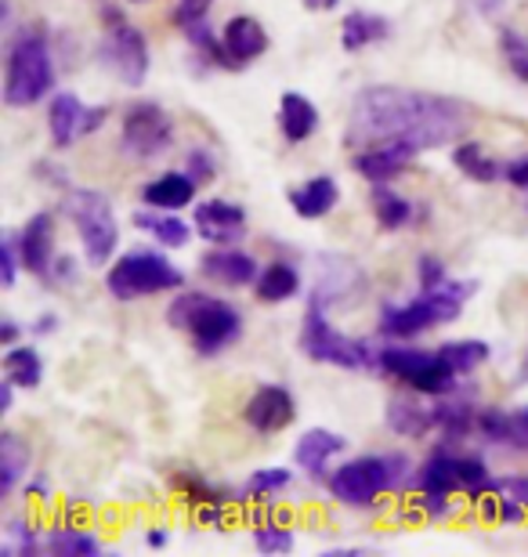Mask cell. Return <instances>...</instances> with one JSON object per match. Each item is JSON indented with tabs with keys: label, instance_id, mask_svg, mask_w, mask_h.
I'll list each match as a JSON object with an SVG mask.
<instances>
[{
	"label": "cell",
	"instance_id": "60d3db41",
	"mask_svg": "<svg viewBox=\"0 0 528 557\" xmlns=\"http://www.w3.org/2000/svg\"><path fill=\"white\" fill-rule=\"evenodd\" d=\"M500 48H503V54H507L511 73L518 76L521 84H528V40L521 37L518 29H503Z\"/></svg>",
	"mask_w": 528,
	"mask_h": 557
},
{
	"label": "cell",
	"instance_id": "4dcf8cb0",
	"mask_svg": "<svg viewBox=\"0 0 528 557\" xmlns=\"http://www.w3.org/2000/svg\"><path fill=\"white\" fill-rule=\"evenodd\" d=\"M4 376L15 387H26V392L40 387L44 359L37 355V348H33V344H11V348L4 351Z\"/></svg>",
	"mask_w": 528,
	"mask_h": 557
},
{
	"label": "cell",
	"instance_id": "30bf717a",
	"mask_svg": "<svg viewBox=\"0 0 528 557\" xmlns=\"http://www.w3.org/2000/svg\"><path fill=\"white\" fill-rule=\"evenodd\" d=\"M174 116L156 102H131L120 120V152L134 163H152L174 149Z\"/></svg>",
	"mask_w": 528,
	"mask_h": 557
},
{
	"label": "cell",
	"instance_id": "3957f363",
	"mask_svg": "<svg viewBox=\"0 0 528 557\" xmlns=\"http://www.w3.org/2000/svg\"><path fill=\"white\" fill-rule=\"evenodd\" d=\"M475 289H478L475 278H453V275L438 286H420L417 297L384 305V311H380V333L391 341H409L431 326H445V322H453L467 308Z\"/></svg>",
	"mask_w": 528,
	"mask_h": 557
},
{
	"label": "cell",
	"instance_id": "94428289",
	"mask_svg": "<svg viewBox=\"0 0 528 557\" xmlns=\"http://www.w3.org/2000/svg\"><path fill=\"white\" fill-rule=\"evenodd\" d=\"M518 381H521V384L528 381V359H525V366H521V373H518Z\"/></svg>",
	"mask_w": 528,
	"mask_h": 557
},
{
	"label": "cell",
	"instance_id": "8fae6325",
	"mask_svg": "<svg viewBox=\"0 0 528 557\" xmlns=\"http://www.w3.org/2000/svg\"><path fill=\"white\" fill-rule=\"evenodd\" d=\"M98 62L120 84L142 87L145 76H149V40H145V33L138 26L116 18L102 33V40H98Z\"/></svg>",
	"mask_w": 528,
	"mask_h": 557
},
{
	"label": "cell",
	"instance_id": "d4e9b609",
	"mask_svg": "<svg viewBox=\"0 0 528 557\" xmlns=\"http://www.w3.org/2000/svg\"><path fill=\"white\" fill-rule=\"evenodd\" d=\"M134 225L149 232L160 247H171V250H182L185 243L193 239V228H196L177 218V210H156V207L134 210Z\"/></svg>",
	"mask_w": 528,
	"mask_h": 557
},
{
	"label": "cell",
	"instance_id": "d6986e66",
	"mask_svg": "<svg viewBox=\"0 0 528 557\" xmlns=\"http://www.w3.org/2000/svg\"><path fill=\"white\" fill-rule=\"evenodd\" d=\"M221 40L224 54H229V70H243L268 51V29L254 15H235L224 22Z\"/></svg>",
	"mask_w": 528,
	"mask_h": 557
},
{
	"label": "cell",
	"instance_id": "2e32d148",
	"mask_svg": "<svg viewBox=\"0 0 528 557\" xmlns=\"http://www.w3.org/2000/svg\"><path fill=\"white\" fill-rule=\"evenodd\" d=\"M417 493H464V453L453 449V442H442L417 467Z\"/></svg>",
	"mask_w": 528,
	"mask_h": 557
},
{
	"label": "cell",
	"instance_id": "52a82bcc",
	"mask_svg": "<svg viewBox=\"0 0 528 557\" xmlns=\"http://www.w3.org/2000/svg\"><path fill=\"white\" fill-rule=\"evenodd\" d=\"M326 308L319 297L308 300L305 322H300V351L311 362L336 366V370H377L380 359V344L363 341V337H347V333L333 330V322L326 319Z\"/></svg>",
	"mask_w": 528,
	"mask_h": 557
},
{
	"label": "cell",
	"instance_id": "44dd1931",
	"mask_svg": "<svg viewBox=\"0 0 528 557\" xmlns=\"http://www.w3.org/2000/svg\"><path fill=\"white\" fill-rule=\"evenodd\" d=\"M344 449H347L344 434L326 431V428H311V431L300 434V442H297V449H294V460H297V467L308 478H322L333 456H341Z\"/></svg>",
	"mask_w": 528,
	"mask_h": 557
},
{
	"label": "cell",
	"instance_id": "f5cc1de1",
	"mask_svg": "<svg viewBox=\"0 0 528 557\" xmlns=\"http://www.w3.org/2000/svg\"><path fill=\"white\" fill-rule=\"evenodd\" d=\"M73 275H76V264H73V258H59V261H54L51 283H70Z\"/></svg>",
	"mask_w": 528,
	"mask_h": 557
},
{
	"label": "cell",
	"instance_id": "9c48e42d",
	"mask_svg": "<svg viewBox=\"0 0 528 557\" xmlns=\"http://www.w3.org/2000/svg\"><path fill=\"white\" fill-rule=\"evenodd\" d=\"M377 373L395 376V381L409 384L420 395H449L459 384V376L449 370V362L442 359V351H427V348H409V344H380V359Z\"/></svg>",
	"mask_w": 528,
	"mask_h": 557
},
{
	"label": "cell",
	"instance_id": "816d5d0a",
	"mask_svg": "<svg viewBox=\"0 0 528 557\" xmlns=\"http://www.w3.org/2000/svg\"><path fill=\"white\" fill-rule=\"evenodd\" d=\"M449 272H445V264L431 258V253H423L420 258V286H438V283H445Z\"/></svg>",
	"mask_w": 528,
	"mask_h": 557
},
{
	"label": "cell",
	"instance_id": "f1b7e54d",
	"mask_svg": "<svg viewBox=\"0 0 528 557\" xmlns=\"http://www.w3.org/2000/svg\"><path fill=\"white\" fill-rule=\"evenodd\" d=\"M29 460H33V453L19 434H11V431L0 434V493L4 496L15 493L22 478L29 474Z\"/></svg>",
	"mask_w": 528,
	"mask_h": 557
},
{
	"label": "cell",
	"instance_id": "7bdbcfd3",
	"mask_svg": "<svg viewBox=\"0 0 528 557\" xmlns=\"http://www.w3.org/2000/svg\"><path fill=\"white\" fill-rule=\"evenodd\" d=\"M185 171L196 177L199 185H207L218 177V160H213V152L204 149V145H196L193 152H188V163H185Z\"/></svg>",
	"mask_w": 528,
	"mask_h": 557
},
{
	"label": "cell",
	"instance_id": "680465c9",
	"mask_svg": "<svg viewBox=\"0 0 528 557\" xmlns=\"http://www.w3.org/2000/svg\"><path fill=\"white\" fill-rule=\"evenodd\" d=\"M0 337H4V348H11L19 337V322L15 319H4V326H0Z\"/></svg>",
	"mask_w": 528,
	"mask_h": 557
},
{
	"label": "cell",
	"instance_id": "f35d334b",
	"mask_svg": "<svg viewBox=\"0 0 528 557\" xmlns=\"http://www.w3.org/2000/svg\"><path fill=\"white\" fill-rule=\"evenodd\" d=\"M478 434L489 445H507L511 442V413L507 409H481L478 413Z\"/></svg>",
	"mask_w": 528,
	"mask_h": 557
},
{
	"label": "cell",
	"instance_id": "7402d4cb",
	"mask_svg": "<svg viewBox=\"0 0 528 557\" xmlns=\"http://www.w3.org/2000/svg\"><path fill=\"white\" fill-rule=\"evenodd\" d=\"M319 127H322V116L311 98H305L300 91H286L279 98V131H283V138L290 145L308 141Z\"/></svg>",
	"mask_w": 528,
	"mask_h": 557
},
{
	"label": "cell",
	"instance_id": "c3c4849f",
	"mask_svg": "<svg viewBox=\"0 0 528 557\" xmlns=\"http://www.w3.org/2000/svg\"><path fill=\"white\" fill-rule=\"evenodd\" d=\"M511 449H521V453H528V406H521V409H514L511 413Z\"/></svg>",
	"mask_w": 528,
	"mask_h": 557
},
{
	"label": "cell",
	"instance_id": "11a10c76",
	"mask_svg": "<svg viewBox=\"0 0 528 557\" xmlns=\"http://www.w3.org/2000/svg\"><path fill=\"white\" fill-rule=\"evenodd\" d=\"M26 496H33V499H48L51 496V485H48V478H29V485H26Z\"/></svg>",
	"mask_w": 528,
	"mask_h": 557
},
{
	"label": "cell",
	"instance_id": "6f0895ef",
	"mask_svg": "<svg viewBox=\"0 0 528 557\" xmlns=\"http://www.w3.org/2000/svg\"><path fill=\"white\" fill-rule=\"evenodd\" d=\"M11 406H15V384L8 381H0V413H11Z\"/></svg>",
	"mask_w": 528,
	"mask_h": 557
},
{
	"label": "cell",
	"instance_id": "7dc6e473",
	"mask_svg": "<svg viewBox=\"0 0 528 557\" xmlns=\"http://www.w3.org/2000/svg\"><path fill=\"white\" fill-rule=\"evenodd\" d=\"M503 182H511L514 188H521V193H528V152L514 156V160L503 163Z\"/></svg>",
	"mask_w": 528,
	"mask_h": 557
},
{
	"label": "cell",
	"instance_id": "b9f144b4",
	"mask_svg": "<svg viewBox=\"0 0 528 557\" xmlns=\"http://www.w3.org/2000/svg\"><path fill=\"white\" fill-rule=\"evenodd\" d=\"M19 269H26V264H22V250H19V232H4V239H0V283L8 289L15 286Z\"/></svg>",
	"mask_w": 528,
	"mask_h": 557
},
{
	"label": "cell",
	"instance_id": "d6a6232c",
	"mask_svg": "<svg viewBox=\"0 0 528 557\" xmlns=\"http://www.w3.org/2000/svg\"><path fill=\"white\" fill-rule=\"evenodd\" d=\"M44 550L48 554H62V557H98L102 554V540L87 529H51L44 536Z\"/></svg>",
	"mask_w": 528,
	"mask_h": 557
},
{
	"label": "cell",
	"instance_id": "4316f807",
	"mask_svg": "<svg viewBox=\"0 0 528 557\" xmlns=\"http://www.w3.org/2000/svg\"><path fill=\"white\" fill-rule=\"evenodd\" d=\"M391 37V22L384 15H373V11H347L344 26H341V48L344 51H366L373 44Z\"/></svg>",
	"mask_w": 528,
	"mask_h": 557
},
{
	"label": "cell",
	"instance_id": "ba28073f",
	"mask_svg": "<svg viewBox=\"0 0 528 557\" xmlns=\"http://www.w3.org/2000/svg\"><path fill=\"white\" fill-rule=\"evenodd\" d=\"M185 272L171 264V258L160 250H127L106 269V289L112 300H142L167 294V289H182Z\"/></svg>",
	"mask_w": 528,
	"mask_h": 557
},
{
	"label": "cell",
	"instance_id": "e575fe53",
	"mask_svg": "<svg viewBox=\"0 0 528 557\" xmlns=\"http://www.w3.org/2000/svg\"><path fill=\"white\" fill-rule=\"evenodd\" d=\"M290 485H294V471H286V467H261V471H254L246 478V496L272 499L279 493H286Z\"/></svg>",
	"mask_w": 528,
	"mask_h": 557
},
{
	"label": "cell",
	"instance_id": "83f0119b",
	"mask_svg": "<svg viewBox=\"0 0 528 557\" xmlns=\"http://www.w3.org/2000/svg\"><path fill=\"white\" fill-rule=\"evenodd\" d=\"M257 300H265V305H283V300L297 297L300 294V272L297 264L290 261H272L268 269H261L257 275Z\"/></svg>",
	"mask_w": 528,
	"mask_h": 557
},
{
	"label": "cell",
	"instance_id": "ac0fdd59",
	"mask_svg": "<svg viewBox=\"0 0 528 557\" xmlns=\"http://www.w3.org/2000/svg\"><path fill=\"white\" fill-rule=\"evenodd\" d=\"M431 413H434V431L442 434V442H459V438H467V434L478 431L481 409L475 406V395H464L456 384L449 395H438Z\"/></svg>",
	"mask_w": 528,
	"mask_h": 557
},
{
	"label": "cell",
	"instance_id": "74e56055",
	"mask_svg": "<svg viewBox=\"0 0 528 557\" xmlns=\"http://www.w3.org/2000/svg\"><path fill=\"white\" fill-rule=\"evenodd\" d=\"M4 554H37L44 550V536L37 532V525H29L26 518H11L4 529Z\"/></svg>",
	"mask_w": 528,
	"mask_h": 557
},
{
	"label": "cell",
	"instance_id": "f6af8a7d",
	"mask_svg": "<svg viewBox=\"0 0 528 557\" xmlns=\"http://www.w3.org/2000/svg\"><path fill=\"white\" fill-rule=\"evenodd\" d=\"M213 0H177V8H174V22L177 26H188V22H199V18H207V11H210Z\"/></svg>",
	"mask_w": 528,
	"mask_h": 557
},
{
	"label": "cell",
	"instance_id": "bcb514c9",
	"mask_svg": "<svg viewBox=\"0 0 528 557\" xmlns=\"http://www.w3.org/2000/svg\"><path fill=\"white\" fill-rule=\"evenodd\" d=\"M496 496L521 499V504L528 507V474H507V478H496Z\"/></svg>",
	"mask_w": 528,
	"mask_h": 557
},
{
	"label": "cell",
	"instance_id": "f907efd6",
	"mask_svg": "<svg viewBox=\"0 0 528 557\" xmlns=\"http://www.w3.org/2000/svg\"><path fill=\"white\" fill-rule=\"evenodd\" d=\"M500 525H521V521L528 518V507L521 504V499H511V496H500Z\"/></svg>",
	"mask_w": 528,
	"mask_h": 557
},
{
	"label": "cell",
	"instance_id": "7a4b0ae2",
	"mask_svg": "<svg viewBox=\"0 0 528 557\" xmlns=\"http://www.w3.org/2000/svg\"><path fill=\"white\" fill-rule=\"evenodd\" d=\"M330 496L344 507H373L377 496L406 493L417 485V463L406 453H369L341 463L326 478Z\"/></svg>",
	"mask_w": 528,
	"mask_h": 557
},
{
	"label": "cell",
	"instance_id": "db71d44e",
	"mask_svg": "<svg viewBox=\"0 0 528 557\" xmlns=\"http://www.w3.org/2000/svg\"><path fill=\"white\" fill-rule=\"evenodd\" d=\"M59 315H54V311H48V315H40L37 322H33V333H37V337H48V333H54L59 330Z\"/></svg>",
	"mask_w": 528,
	"mask_h": 557
},
{
	"label": "cell",
	"instance_id": "8d00e7d4",
	"mask_svg": "<svg viewBox=\"0 0 528 557\" xmlns=\"http://www.w3.org/2000/svg\"><path fill=\"white\" fill-rule=\"evenodd\" d=\"M177 493H182L188 504H196V507H204V504H229V493L218 485H210L204 474H193V471H185V474H177Z\"/></svg>",
	"mask_w": 528,
	"mask_h": 557
},
{
	"label": "cell",
	"instance_id": "f546056e",
	"mask_svg": "<svg viewBox=\"0 0 528 557\" xmlns=\"http://www.w3.org/2000/svg\"><path fill=\"white\" fill-rule=\"evenodd\" d=\"M453 163H456V171H464V177H470V182H478V185L503 182V163L492 160L478 141H456Z\"/></svg>",
	"mask_w": 528,
	"mask_h": 557
},
{
	"label": "cell",
	"instance_id": "d590c367",
	"mask_svg": "<svg viewBox=\"0 0 528 557\" xmlns=\"http://www.w3.org/2000/svg\"><path fill=\"white\" fill-rule=\"evenodd\" d=\"M185 37L188 44L199 51V54H207V59L213 65H221V70H229V54H224V40H221V33H213L210 29V22L207 18H199V22H188L185 26Z\"/></svg>",
	"mask_w": 528,
	"mask_h": 557
},
{
	"label": "cell",
	"instance_id": "681fc988",
	"mask_svg": "<svg viewBox=\"0 0 528 557\" xmlns=\"http://www.w3.org/2000/svg\"><path fill=\"white\" fill-rule=\"evenodd\" d=\"M470 15H478V18H486V22H492V18H500L503 11H507V0H459Z\"/></svg>",
	"mask_w": 528,
	"mask_h": 557
},
{
	"label": "cell",
	"instance_id": "ee69618b",
	"mask_svg": "<svg viewBox=\"0 0 528 557\" xmlns=\"http://www.w3.org/2000/svg\"><path fill=\"white\" fill-rule=\"evenodd\" d=\"M449 510H453L449 493H420L417 496V518L420 521H442V518H449Z\"/></svg>",
	"mask_w": 528,
	"mask_h": 557
},
{
	"label": "cell",
	"instance_id": "1f68e13d",
	"mask_svg": "<svg viewBox=\"0 0 528 557\" xmlns=\"http://www.w3.org/2000/svg\"><path fill=\"white\" fill-rule=\"evenodd\" d=\"M369 203H373V218L380 221V228L388 232H398L406 228L413 221V203L402 193H395L388 182L384 185H373V196H369Z\"/></svg>",
	"mask_w": 528,
	"mask_h": 557
},
{
	"label": "cell",
	"instance_id": "4fadbf2b",
	"mask_svg": "<svg viewBox=\"0 0 528 557\" xmlns=\"http://www.w3.org/2000/svg\"><path fill=\"white\" fill-rule=\"evenodd\" d=\"M243 420L250 423L257 434H279L297 420V403L286 387L279 384H261L257 392L246 398Z\"/></svg>",
	"mask_w": 528,
	"mask_h": 557
},
{
	"label": "cell",
	"instance_id": "91938a15",
	"mask_svg": "<svg viewBox=\"0 0 528 557\" xmlns=\"http://www.w3.org/2000/svg\"><path fill=\"white\" fill-rule=\"evenodd\" d=\"M336 4H341V0H305L308 11H333Z\"/></svg>",
	"mask_w": 528,
	"mask_h": 557
},
{
	"label": "cell",
	"instance_id": "7c38bea8",
	"mask_svg": "<svg viewBox=\"0 0 528 557\" xmlns=\"http://www.w3.org/2000/svg\"><path fill=\"white\" fill-rule=\"evenodd\" d=\"M193 225L210 247H235L246 239V210L232 199H204L193 210Z\"/></svg>",
	"mask_w": 528,
	"mask_h": 557
},
{
	"label": "cell",
	"instance_id": "5b68a950",
	"mask_svg": "<svg viewBox=\"0 0 528 557\" xmlns=\"http://www.w3.org/2000/svg\"><path fill=\"white\" fill-rule=\"evenodd\" d=\"M54 95V54L40 29H19L8 44L4 62V106L29 109Z\"/></svg>",
	"mask_w": 528,
	"mask_h": 557
},
{
	"label": "cell",
	"instance_id": "484cf974",
	"mask_svg": "<svg viewBox=\"0 0 528 557\" xmlns=\"http://www.w3.org/2000/svg\"><path fill=\"white\" fill-rule=\"evenodd\" d=\"M388 428L398 434V438H423V434L434 431V413L431 406L417 403L409 395H395L388 403Z\"/></svg>",
	"mask_w": 528,
	"mask_h": 557
},
{
	"label": "cell",
	"instance_id": "836d02e7",
	"mask_svg": "<svg viewBox=\"0 0 528 557\" xmlns=\"http://www.w3.org/2000/svg\"><path fill=\"white\" fill-rule=\"evenodd\" d=\"M442 359L449 362V370H453L456 376H470L475 370H481V366L489 362V355L492 348L486 341H475V337H467V341H449L442 344Z\"/></svg>",
	"mask_w": 528,
	"mask_h": 557
},
{
	"label": "cell",
	"instance_id": "ab89813d",
	"mask_svg": "<svg viewBox=\"0 0 528 557\" xmlns=\"http://www.w3.org/2000/svg\"><path fill=\"white\" fill-rule=\"evenodd\" d=\"M294 529H286V525H261V529H254V547L261 550V554H290L294 550Z\"/></svg>",
	"mask_w": 528,
	"mask_h": 557
},
{
	"label": "cell",
	"instance_id": "6da1fadb",
	"mask_svg": "<svg viewBox=\"0 0 528 557\" xmlns=\"http://www.w3.org/2000/svg\"><path fill=\"white\" fill-rule=\"evenodd\" d=\"M470 124L467 106L456 98L417 91V87H363L347 109L344 141L352 149H369L380 141H409L420 152L438 145H456Z\"/></svg>",
	"mask_w": 528,
	"mask_h": 557
},
{
	"label": "cell",
	"instance_id": "ffe728a7",
	"mask_svg": "<svg viewBox=\"0 0 528 557\" xmlns=\"http://www.w3.org/2000/svg\"><path fill=\"white\" fill-rule=\"evenodd\" d=\"M199 272L218 286H250L261 275V264H257L254 253H246L240 247H213L199 261Z\"/></svg>",
	"mask_w": 528,
	"mask_h": 557
},
{
	"label": "cell",
	"instance_id": "8992f818",
	"mask_svg": "<svg viewBox=\"0 0 528 557\" xmlns=\"http://www.w3.org/2000/svg\"><path fill=\"white\" fill-rule=\"evenodd\" d=\"M62 214L73 221L76 236H81L87 269H109L120 247V218L112 199L98 188H73L62 199Z\"/></svg>",
	"mask_w": 528,
	"mask_h": 557
},
{
	"label": "cell",
	"instance_id": "e0dca14e",
	"mask_svg": "<svg viewBox=\"0 0 528 557\" xmlns=\"http://www.w3.org/2000/svg\"><path fill=\"white\" fill-rule=\"evenodd\" d=\"M87 113L91 106H84L73 91H54L48 98V135L54 149H70L87 135Z\"/></svg>",
	"mask_w": 528,
	"mask_h": 557
},
{
	"label": "cell",
	"instance_id": "9f6ffc18",
	"mask_svg": "<svg viewBox=\"0 0 528 557\" xmlns=\"http://www.w3.org/2000/svg\"><path fill=\"white\" fill-rule=\"evenodd\" d=\"M167 543H171V532H167V529H149V532H145V547L163 550Z\"/></svg>",
	"mask_w": 528,
	"mask_h": 557
},
{
	"label": "cell",
	"instance_id": "cb8c5ba5",
	"mask_svg": "<svg viewBox=\"0 0 528 557\" xmlns=\"http://www.w3.org/2000/svg\"><path fill=\"white\" fill-rule=\"evenodd\" d=\"M336 203H341V185H336L330 174L308 177L305 185H297L294 193H290V207L305 221H319L326 214H333Z\"/></svg>",
	"mask_w": 528,
	"mask_h": 557
},
{
	"label": "cell",
	"instance_id": "603a6c76",
	"mask_svg": "<svg viewBox=\"0 0 528 557\" xmlns=\"http://www.w3.org/2000/svg\"><path fill=\"white\" fill-rule=\"evenodd\" d=\"M196 185L199 182L188 171H167L142 188V199H145V207H156V210H182V207H193Z\"/></svg>",
	"mask_w": 528,
	"mask_h": 557
},
{
	"label": "cell",
	"instance_id": "9a60e30c",
	"mask_svg": "<svg viewBox=\"0 0 528 557\" xmlns=\"http://www.w3.org/2000/svg\"><path fill=\"white\" fill-rule=\"evenodd\" d=\"M19 250L26 272H33L44 283H51L54 272V218L51 214H33L26 225L19 228Z\"/></svg>",
	"mask_w": 528,
	"mask_h": 557
},
{
	"label": "cell",
	"instance_id": "277c9868",
	"mask_svg": "<svg viewBox=\"0 0 528 557\" xmlns=\"http://www.w3.org/2000/svg\"><path fill=\"white\" fill-rule=\"evenodd\" d=\"M167 326L185 330L199 355H218L243 337V311L204 289H185L167 305Z\"/></svg>",
	"mask_w": 528,
	"mask_h": 557
},
{
	"label": "cell",
	"instance_id": "5bb4252c",
	"mask_svg": "<svg viewBox=\"0 0 528 557\" xmlns=\"http://www.w3.org/2000/svg\"><path fill=\"white\" fill-rule=\"evenodd\" d=\"M420 149L409 141H380V145H369V149H358L355 152V174L366 177L369 185H384L391 177H398L406 166L417 160Z\"/></svg>",
	"mask_w": 528,
	"mask_h": 557
}]
</instances>
